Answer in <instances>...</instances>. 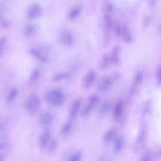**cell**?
I'll return each mask as SVG.
<instances>
[{
    "label": "cell",
    "mask_w": 161,
    "mask_h": 161,
    "mask_svg": "<svg viewBox=\"0 0 161 161\" xmlns=\"http://www.w3.org/2000/svg\"><path fill=\"white\" fill-rule=\"evenodd\" d=\"M112 18L109 14H104L103 17L102 29L104 45H108L111 37V32L113 28Z\"/></svg>",
    "instance_id": "6da1fadb"
},
{
    "label": "cell",
    "mask_w": 161,
    "mask_h": 161,
    "mask_svg": "<svg viewBox=\"0 0 161 161\" xmlns=\"http://www.w3.org/2000/svg\"><path fill=\"white\" fill-rule=\"evenodd\" d=\"M40 103L38 97L33 94L29 96L25 100L24 104V108L28 113L33 114L39 109Z\"/></svg>",
    "instance_id": "7a4b0ae2"
},
{
    "label": "cell",
    "mask_w": 161,
    "mask_h": 161,
    "mask_svg": "<svg viewBox=\"0 0 161 161\" xmlns=\"http://www.w3.org/2000/svg\"><path fill=\"white\" fill-rule=\"evenodd\" d=\"M99 100V97L97 95L93 94L90 96L88 98L86 102L81 109V116L84 117L88 115L98 102Z\"/></svg>",
    "instance_id": "3957f363"
},
{
    "label": "cell",
    "mask_w": 161,
    "mask_h": 161,
    "mask_svg": "<svg viewBox=\"0 0 161 161\" xmlns=\"http://www.w3.org/2000/svg\"><path fill=\"white\" fill-rule=\"evenodd\" d=\"M46 99L50 104L57 105L61 103L64 99L63 95L60 91L54 90L48 92L46 94Z\"/></svg>",
    "instance_id": "277c9868"
},
{
    "label": "cell",
    "mask_w": 161,
    "mask_h": 161,
    "mask_svg": "<svg viewBox=\"0 0 161 161\" xmlns=\"http://www.w3.org/2000/svg\"><path fill=\"white\" fill-rule=\"evenodd\" d=\"M118 134L117 129L115 127L113 126L109 128L103 135L102 143L105 146L112 144Z\"/></svg>",
    "instance_id": "5b68a950"
},
{
    "label": "cell",
    "mask_w": 161,
    "mask_h": 161,
    "mask_svg": "<svg viewBox=\"0 0 161 161\" xmlns=\"http://www.w3.org/2000/svg\"><path fill=\"white\" fill-rule=\"evenodd\" d=\"M112 82V80L111 77L107 75H103L97 81L96 85L97 89L99 92H105L110 88Z\"/></svg>",
    "instance_id": "8992f818"
},
{
    "label": "cell",
    "mask_w": 161,
    "mask_h": 161,
    "mask_svg": "<svg viewBox=\"0 0 161 161\" xmlns=\"http://www.w3.org/2000/svg\"><path fill=\"white\" fill-rule=\"evenodd\" d=\"M59 38L60 42L66 46H70L74 43L73 34L70 31L68 30L62 31L59 35Z\"/></svg>",
    "instance_id": "52a82bcc"
},
{
    "label": "cell",
    "mask_w": 161,
    "mask_h": 161,
    "mask_svg": "<svg viewBox=\"0 0 161 161\" xmlns=\"http://www.w3.org/2000/svg\"><path fill=\"white\" fill-rule=\"evenodd\" d=\"M97 75L95 71L91 70L87 72L83 77L81 85L85 89L89 88L93 84L96 78Z\"/></svg>",
    "instance_id": "ba28073f"
},
{
    "label": "cell",
    "mask_w": 161,
    "mask_h": 161,
    "mask_svg": "<svg viewBox=\"0 0 161 161\" xmlns=\"http://www.w3.org/2000/svg\"><path fill=\"white\" fill-rule=\"evenodd\" d=\"M42 8L40 4L35 3L31 5L27 13L28 17L30 19L37 18L42 15Z\"/></svg>",
    "instance_id": "9c48e42d"
},
{
    "label": "cell",
    "mask_w": 161,
    "mask_h": 161,
    "mask_svg": "<svg viewBox=\"0 0 161 161\" xmlns=\"http://www.w3.org/2000/svg\"><path fill=\"white\" fill-rule=\"evenodd\" d=\"M83 8V5L80 3H77L72 6L67 13V17L69 19L71 20L76 19L81 14Z\"/></svg>",
    "instance_id": "30bf717a"
},
{
    "label": "cell",
    "mask_w": 161,
    "mask_h": 161,
    "mask_svg": "<svg viewBox=\"0 0 161 161\" xmlns=\"http://www.w3.org/2000/svg\"><path fill=\"white\" fill-rule=\"evenodd\" d=\"M121 48L115 46L112 49L109 57L111 64L119 65L121 62Z\"/></svg>",
    "instance_id": "8fae6325"
},
{
    "label": "cell",
    "mask_w": 161,
    "mask_h": 161,
    "mask_svg": "<svg viewBox=\"0 0 161 161\" xmlns=\"http://www.w3.org/2000/svg\"><path fill=\"white\" fill-rule=\"evenodd\" d=\"M51 138V132L48 130H45L40 135L39 139L38 144L40 148L44 149L48 146Z\"/></svg>",
    "instance_id": "7c38bea8"
},
{
    "label": "cell",
    "mask_w": 161,
    "mask_h": 161,
    "mask_svg": "<svg viewBox=\"0 0 161 161\" xmlns=\"http://www.w3.org/2000/svg\"><path fill=\"white\" fill-rule=\"evenodd\" d=\"M123 109V103L121 100L118 101L114 105L113 110L112 117L116 122H119L121 119Z\"/></svg>",
    "instance_id": "4fadbf2b"
},
{
    "label": "cell",
    "mask_w": 161,
    "mask_h": 161,
    "mask_svg": "<svg viewBox=\"0 0 161 161\" xmlns=\"http://www.w3.org/2000/svg\"><path fill=\"white\" fill-rule=\"evenodd\" d=\"M112 144L114 153L116 154L120 153L124 144V139L123 136L119 134Z\"/></svg>",
    "instance_id": "5bb4252c"
},
{
    "label": "cell",
    "mask_w": 161,
    "mask_h": 161,
    "mask_svg": "<svg viewBox=\"0 0 161 161\" xmlns=\"http://www.w3.org/2000/svg\"><path fill=\"white\" fill-rule=\"evenodd\" d=\"M81 106V102L79 98L75 99L72 103L70 111V117L71 119H75L80 110Z\"/></svg>",
    "instance_id": "9a60e30c"
},
{
    "label": "cell",
    "mask_w": 161,
    "mask_h": 161,
    "mask_svg": "<svg viewBox=\"0 0 161 161\" xmlns=\"http://www.w3.org/2000/svg\"><path fill=\"white\" fill-rule=\"evenodd\" d=\"M29 53L39 61L46 63L49 60V57L37 49L31 48L29 50Z\"/></svg>",
    "instance_id": "2e32d148"
},
{
    "label": "cell",
    "mask_w": 161,
    "mask_h": 161,
    "mask_svg": "<svg viewBox=\"0 0 161 161\" xmlns=\"http://www.w3.org/2000/svg\"><path fill=\"white\" fill-rule=\"evenodd\" d=\"M121 36L125 42L130 43L133 41V38L129 27L126 24L122 25Z\"/></svg>",
    "instance_id": "e0dca14e"
},
{
    "label": "cell",
    "mask_w": 161,
    "mask_h": 161,
    "mask_svg": "<svg viewBox=\"0 0 161 161\" xmlns=\"http://www.w3.org/2000/svg\"><path fill=\"white\" fill-rule=\"evenodd\" d=\"M111 64L109 55L104 54L101 58L98 64V68L101 70L107 69Z\"/></svg>",
    "instance_id": "ac0fdd59"
},
{
    "label": "cell",
    "mask_w": 161,
    "mask_h": 161,
    "mask_svg": "<svg viewBox=\"0 0 161 161\" xmlns=\"http://www.w3.org/2000/svg\"><path fill=\"white\" fill-rule=\"evenodd\" d=\"M53 120V117L52 114L48 112H45L41 116L40 122L42 125H47L51 124Z\"/></svg>",
    "instance_id": "d6986e66"
},
{
    "label": "cell",
    "mask_w": 161,
    "mask_h": 161,
    "mask_svg": "<svg viewBox=\"0 0 161 161\" xmlns=\"http://www.w3.org/2000/svg\"><path fill=\"white\" fill-rule=\"evenodd\" d=\"M114 8V4L109 0L104 1L102 4V9L104 14H110Z\"/></svg>",
    "instance_id": "ffe728a7"
},
{
    "label": "cell",
    "mask_w": 161,
    "mask_h": 161,
    "mask_svg": "<svg viewBox=\"0 0 161 161\" xmlns=\"http://www.w3.org/2000/svg\"><path fill=\"white\" fill-rule=\"evenodd\" d=\"M82 157V151L80 150H76L69 156L68 161H81Z\"/></svg>",
    "instance_id": "44dd1931"
},
{
    "label": "cell",
    "mask_w": 161,
    "mask_h": 161,
    "mask_svg": "<svg viewBox=\"0 0 161 161\" xmlns=\"http://www.w3.org/2000/svg\"><path fill=\"white\" fill-rule=\"evenodd\" d=\"M112 104L108 101H105L101 104L99 109V112L102 115L107 114L110 109Z\"/></svg>",
    "instance_id": "7402d4cb"
},
{
    "label": "cell",
    "mask_w": 161,
    "mask_h": 161,
    "mask_svg": "<svg viewBox=\"0 0 161 161\" xmlns=\"http://www.w3.org/2000/svg\"><path fill=\"white\" fill-rule=\"evenodd\" d=\"M72 126L73 125L71 121H68L62 127L61 130V133L64 136L68 135L71 132L72 130Z\"/></svg>",
    "instance_id": "603a6c76"
},
{
    "label": "cell",
    "mask_w": 161,
    "mask_h": 161,
    "mask_svg": "<svg viewBox=\"0 0 161 161\" xmlns=\"http://www.w3.org/2000/svg\"><path fill=\"white\" fill-rule=\"evenodd\" d=\"M70 74L67 72H62L55 75L53 78L54 81H59L68 78Z\"/></svg>",
    "instance_id": "cb8c5ba5"
},
{
    "label": "cell",
    "mask_w": 161,
    "mask_h": 161,
    "mask_svg": "<svg viewBox=\"0 0 161 161\" xmlns=\"http://www.w3.org/2000/svg\"><path fill=\"white\" fill-rule=\"evenodd\" d=\"M35 29V25L32 24H28L25 28L24 33L27 36H30L34 32Z\"/></svg>",
    "instance_id": "d4e9b609"
},
{
    "label": "cell",
    "mask_w": 161,
    "mask_h": 161,
    "mask_svg": "<svg viewBox=\"0 0 161 161\" xmlns=\"http://www.w3.org/2000/svg\"><path fill=\"white\" fill-rule=\"evenodd\" d=\"M18 94L17 90L15 88L11 89L6 98V100L8 102L13 101L16 97Z\"/></svg>",
    "instance_id": "484cf974"
},
{
    "label": "cell",
    "mask_w": 161,
    "mask_h": 161,
    "mask_svg": "<svg viewBox=\"0 0 161 161\" xmlns=\"http://www.w3.org/2000/svg\"><path fill=\"white\" fill-rule=\"evenodd\" d=\"M58 143V142L55 139L51 140L47 146L48 151L50 152L54 151L57 147Z\"/></svg>",
    "instance_id": "4316f807"
},
{
    "label": "cell",
    "mask_w": 161,
    "mask_h": 161,
    "mask_svg": "<svg viewBox=\"0 0 161 161\" xmlns=\"http://www.w3.org/2000/svg\"><path fill=\"white\" fill-rule=\"evenodd\" d=\"M113 28L115 35L117 37L121 36L122 26L121 25L120 23L117 22L115 23Z\"/></svg>",
    "instance_id": "83f0119b"
},
{
    "label": "cell",
    "mask_w": 161,
    "mask_h": 161,
    "mask_svg": "<svg viewBox=\"0 0 161 161\" xmlns=\"http://www.w3.org/2000/svg\"><path fill=\"white\" fill-rule=\"evenodd\" d=\"M112 158L110 155L105 152L102 154L97 161H112Z\"/></svg>",
    "instance_id": "f1b7e54d"
},
{
    "label": "cell",
    "mask_w": 161,
    "mask_h": 161,
    "mask_svg": "<svg viewBox=\"0 0 161 161\" xmlns=\"http://www.w3.org/2000/svg\"><path fill=\"white\" fill-rule=\"evenodd\" d=\"M40 75V71L37 69H35L32 72L29 79L30 82L35 81L38 78Z\"/></svg>",
    "instance_id": "f546056e"
},
{
    "label": "cell",
    "mask_w": 161,
    "mask_h": 161,
    "mask_svg": "<svg viewBox=\"0 0 161 161\" xmlns=\"http://www.w3.org/2000/svg\"><path fill=\"white\" fill-rule=\"evenodd\" d=\"M7 42V38L5 36L2 37L0 40V55L3 53Z\"/></svg>",
    "instance_id": "4dcf8cb0"
},
{
    "label": "cell",
    "mask_w": 161,
    "mask_h": 161,
    "mask_svg": "<svg viewBox=\"0 0 161 161\" xmlns=\"http://www.w3.org/2000/svg\"><path fill=\"white\" fill-rule=\"evenodd\" d=\"M120 76V74L118 72H114L112 74L111 78L112 80H116L119 79Z\"/></svg>",
    "instance_id": "1f68e13d"
},
{
    "label": "cell",
    "mask_w": 161,
    "mask_h": 161,
    "mask_svg": "<svg viewBox=\"0 0 161 161\" xmlns=\"http://www.w3.org/2000/svg\"><path fill=\"white\" fill-rule=\"evenodd\" d=\"M2 24L4 27H7L9 25V22L7 19H3L2 20Z\"/></svg>",
    "instance_id": "d6a6232c"
},
{
    "label": "cell",
    "mask_w": 161,
    "mask_h": 161,
    "mask_svg": "<svg viewBox=\"0 0 161 161\" xmlns=\"http://www.w3.org/2000/svg\"><path fill=\"white\" fill-rule=\"evenodd\" d=\"M0 161H4L2 158H1V157H0Z\"/></svg>",
    "instance_id": "836d02e7"
}]
</instances>
